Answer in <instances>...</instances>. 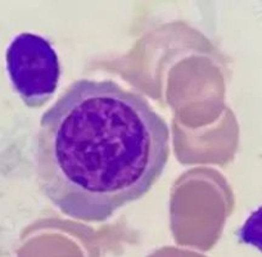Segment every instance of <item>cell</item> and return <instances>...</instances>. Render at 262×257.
Listing matches in <instances>:
<instances>
[{
	"instance_id": "cell-1",
	"label": "cell",
	"mask_w": 262,
	"mask_h": 257,
	"mask_svg": "<svg viewBox=\"0 0 262 257\" xmlns=\"http://www.w3.org/2000/svg\"><path fill=\"white\" fill-rule=\"evenodd\" d=\"M170 130L150 103L112 80L80 79L42 115L35 147L45 197L100 223L144 197L163 174Z\"/></svg>"
},
{
	"instance_id": "cell-2",
	"label": "cell",
	"mask_w": 262,
	"mask_h": 257,
	"mask_svg": "<svg viewBox=\"0 0 262 257\" xmlns=\"http://www.w3.org/2000/svg\"><path fill=\"white\" fill-rule=\"evenodd\" d=\"M6 62L12 85L27 107H41L54 95L60 65L47 39L31 32L17 35L7 49Z\"/></svg>"
},
{
	"instance_id": "cell-3",
	"label": "cell",
	"mask_w": 262,
	"mask_h": 257,
	"mask_svg": "<svg viewBox=\"0 0 262 257\" xmlns=\"http://www.w3.org/2000/svg\"><path fill=\"white\" fill-rule=\"evenodd\" d=\"M239 237L244 243L262 251V206L247 219L239 230Z\"/></svg>"
}]
</instances>
